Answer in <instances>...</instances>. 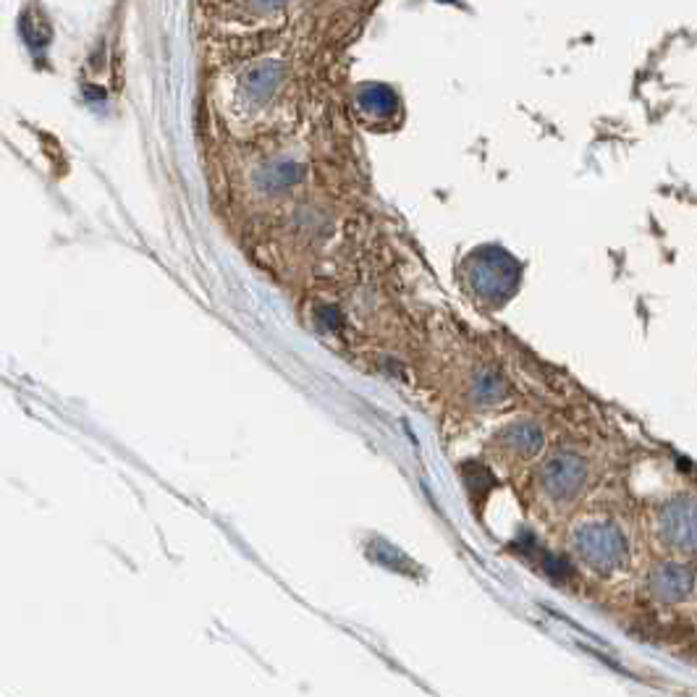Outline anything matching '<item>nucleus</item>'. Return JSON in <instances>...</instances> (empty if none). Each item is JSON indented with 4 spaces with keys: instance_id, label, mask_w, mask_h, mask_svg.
I'll return each instance as SVG.
<instances>
[{
    "instance_id": "1",
    "label": "nucleus",
    "mask_w": 697,
    "mask_h": 697,
    "mask_svg": "<svg viewBox=\"0 0 697 697\" xmlns=\"http://www.w3.org/2000/svg\"><path fill=\"white\" fill-rule=\"evenodd\" d=\"M655 535L672 554L697 556V496H676L663 503Z\"/></svg>"
},
{
    "instance_id": "2",
    "label": "nucleus",
    "mask_w": 697,
    "mask_h": 697,
    "mask_svg": "<svg viewBox=\"0 0 697 697\" xmlns=\"http://www.w3.org/2000/svg\"><path fill=\"white\" fill-rule=\"evenodd\" d=\"M580 550L601 572H614L627 561V541H624L622 530L608 522L582 530Z\"/></svg>"
},
{
    "instance_id": "3",
    "label": "nucleus",
    "mask_w": 697,
    "mask_h": 697,
    "mask_svg": "<svg viewBox=\"0 0 697 697\" xmlns=\"http://www.w3.org/2000/svg\"><path fill=\"white\" fill-rule=\"evenodd\" d=\"M697 572L687 561H659L648 574V590L661 603H682L695 593Z\"/></svg>"
},
{
    "instance_id": "4",
    "label": "nucleus",
    "mask_w": 697,
    "mask_h": 697,
    "mask_svg": "<svg viewBox=\"0 0 697 697\" xmlns=\"http://www.w3.org/2000/svg\"><path fill=\"white\" fill-rule=\"evenodd\" d=\"M283 79V63L263 61L244 71L242 92L252 100H268Z\"/></svg>"
},
{
    "instance_id": "5",
    "label": "nucleus",
    "mask_w": 697,
    "mask_h": 697,
    "mask_svg": "<svg viewBox=\"0 0 697 697\" xmlns=\"http://www.w3.org/2000/svg\"><path fill=\"white\" fill-rule=\"evenodd\" d=\"M582 480H585V464L580 460L556 462L548 473V483L554 493H574V490L582 486Z\"/></svg>"
},
{
    "instance_id": "6",
    "label": "nucleus",
    "mask_w": 697,
    "mask_h": 697,
    "mask_svg": "<svg viewBox=\"0 0 697 697\" xmlns=\"http://www.w3.org/2000/svg\"><path fill=\"white\" fill-rule=\"evenodd\" d=\"M19 30H22V37H24V43L30 45V50H45L53 39L50 24L45 22V16L37 9H26L22 13Z\"/></svg>"
},
{
    "instance_id": "7",
    "label": "nucleus",
    "mask_w": 697,
    "mask_h": 697,
    "mask_svg": "<svg viewBox=\"0 0 697 697\" xmlns=\"http://www.w3.org/2000/svg\"><path fill=\"white\" fill-rule=\"evenodd\" d=\"M289 0H247V9L255 16H278L281 11H287Z\"/></svg>"
}]
</instances>
